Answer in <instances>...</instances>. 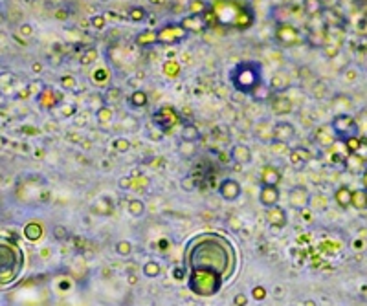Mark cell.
Wrapping results in <instances>:
<instances>
[{
    "instance_id": "8fae6325",
    "label": "cell",
    "mask_w": 367,
    "mask_h": 306,
    "mask_svg": "<svg viewBox=\"0 0 367 306\" xmlns=\"http://www.w3.org/2000/svg\"><path fill=\"white\" fill-rule=\"evenodd\" d=\"M289 202L292 207L301 209V207H305L307 204H310V192L305 187H294L290 189L289 192Z\"/></svg>"
},
{
    "instance_id": "7a4b0ae2",
    "label": "cell",
    "mask_w": 367,
    "mask_h": 306,
    "mask_svg": "<svg viewBox=\"0 0 367 306\" xmlns=\"http://www.w3.org/2000/svg\"><path fill=\"white\" fill-rule=\"evenodd\" d=\"M207 13L220 26L246 30L253 22V15L250 8L244 6L243 2H239V0H217L215 4H211V8L207 9Z\"/></svg>"
},
{
    "instance_id": "4fadbf2b",
    "label": "cell",
    "mask_w": 367,
    "mask_h": 306,
    "mask_svg": "<svg viewBox=\"0 0 367 306\" xmlns=\"http://www.w3.org/2000/svg\"><path fill=\"white\" fill-rule=\"evenodd\" d=\"M261 185H279L281 173L279 169H275L274 165H265L261 171V178H259Z\"/></svg>"
},
{
    "instance_id": "30bf717a",
    "label": "cell",
    "mask_w": 367,
    "mask_h": 306,
    "mask_svg": "<svg viewBox=\"0 0 367 306\" xmlns=\"http://www.w3.org/2000/svg\"><path fill=\"white\" fill-rule=\"evenodd\" d=\"M296 137V128L292 123H286V121H279V123L274 125V140L272 143H290Z\"/></svg>"
},
{
    "instance_id": "5b68a950",
    "label": "cell",
    "mask_w": 367,
    "mask_h": 306,
    "mask_svg": "<svg viewBox=\"0 0 367 306\" xmlns=\"http://www.w3.org/2000/svg\"><path fill=\"white\" fill-rule=\"evenodd\" d=\"M330 127H332V132H334L342 142H345L349 137L358 136V123L353 116H347V114L336 116V118L332 119Z\"/></svg>"
},
{
    "instance_id": "d4e9b609",
    "label": "cell",
    "mask_w": 367,
    "mask_h": 306,
    "mask_svg": "<svg viewBox=\"0 0 367 306\" xmlns=\"http://www.w3.org/2000/svg\"><path fill=\"white\" fill-rule=\"evenodd\" d=\"M145 17H147V11L143 8H134L133 11H130V18H133V20H143Z\"/></svg>"
},
{
    "instance_id": "7c38bea8",
    "label": "cell",
    "mask_w": 367,
    "mask_h": 306,
    "mask_svg": "<svg viewBox=\"0 0 367 306\" xmlns=\"http://www.w3.org/2000/svg\"><path fill=\"white\" fill-rule=\"evenodd\" d=\"M182 27L186 30V32H191V33H198L202 32L204 27H206V20H204V17L202 15H191L189 13L188 17L182 18Z\"/></svg>"
},
{
    "instance_id": "5bb4252c",
    "label": "cell",
    "mask_w": 367,
    "mask_h": 306,
    "mask_svg": "<svg viewBox=\"0 0 367 306\" xmlns=\"http://www.w3.org/2000/svg\"><path fill=\"white\" fill-rule=\"evenodd\" d=\"M266 218H268V224L274 226V228H284L286 226V213L279 206H274L266 211Z\"/></svg>"
},
{
    "instance_id": "7402d4cb",
    "label": "cell",
    "mask_w": 367,
    "mask_h": 306,
    "mask_svg": "<svg viewBox=\"0 0 367 306\" xmlns=\"http://www.w3.org/2000/svg\"><path fill=\"white\" fill-rule=\"evenodd\" d=\"M182 137L186 140V142H197V140H198V130L195 127H191V125H188V127H184Z\"/></svg>"
},
{
    "instance_id": "9c48e42d",
    "label": "cell",
    "mask_w": 367,
    "mask_h": 306,
    "mask_svg": "<svg viewBox=\"0 0 367 306\" xmlns=\"http://www.w3.org/2000/svg\"><path fill=\"white\" fill-rule=\"evenodd\" d=\"M279 198H281V192L277 185H261V189H259V204L265 206L266 209L277 206V204H279Z\"/></svg>"
},
{
    "instance_id": "3957f363",
    "label": "cell",
    "mask_w": 367,
    "mask_h": 306,
    "mask_svg": "<svg viewBox=\"0 0 367 306\" xmlns=\"http://www.w3.org/2000/svg\"><path fill=\"white\" fill-rule=\"evenodd\" d=\"M24 268V252L13 238L0 235V284L17 279Z\"/></svg>"
},
{
    "instance_id": "8992f818",
    "label": "cell",
    "mask_w": 367,
    "mask_h": 306,
    "mask_svg": "<svg viewBox=\"0 0 367 306\" xmlns=\"http://www.w3.org/2000/svg\"><path fill=\"white\" fill-rule=\"evenodd\" d=\"M188 35V32L182 27V24H164L160 30H156V41L158 44H178Z\"/></svg>"
},
{
    "instance_id": "ffe728a7",
    "label": "cell",
    "mask_w": 367,
    "mask_h": 306,
    "mask_svg": "<svg viewBox=\"0 0 367 306\" xmlns=\"http://www.w3.org/2000/svg\"><path fill=\"white\" fill-rule=\"evenodd\" d=\"M351 206H354L356 209H367V191H365V189H358V191H353V197H351Z\"/></svg>"
},
{
    "instance_id": "cb8c5ba5",
    "label": "cell",
    "mask_w": 367,
    "mask_h": 306,
    "mask_svg": "<svg viewBox=\"0 0 367 306\" xmlns=\"http://www.w3.org/2000/svg\"><path fill=\"white\" fill-rule=\"evenodd\" d=\"M97 119H99L101 123H109L110 119H112V110L110 108H101L97 112Z\"/></svg>"
},
{
    "instance_id": "d6986e66",
    "label": "cell",
    "mask_w": 367,
    "mask_h": 306,
    "mask_svg": "<svg viewBox=\"0 0 367 306\" xmlns=\"http://www.w3.org/2000/svg\"><path fill=\"white\" fill-rule=\"evenodd\" d=\"M136 44L138 46H151V44H156V30H143L140 35H136Z\"/></svg>"
},
{
    "instance_id": "6da1fadb",
    "label": "cell",
    "mask_w": 367,
    "mask_h": 306,
    "mask_svg": "<svg viewBox=\"0 0 367 306\" xmlns=\"http://www.w3.org/2000/svg\"><path fill=\"white\" fill-rule=\"evenodd\" d=\"M191 275L189 288L198 295H213L220 290L235 271L233 244L220 233H200L186 247V255Z\"/></svg>"
},
{
    "instance_id": "e0dca14e",
    "label": "cell",
    "mask_w": 367,
    "mask_h": 306,
    "mask_svg": "<svg viewBox=\"0 0 367 306\" xmlns=\"http://www.w3.org/2000/svg\"><path fill=\"white\" fill-rule=\"evenodd\" d=\"M310 160V154H308L307 149H303V147H296L290 151V163L296 167V169H301L303 165L307 163Z\"/></svg>"
},
{
    "instance_id": "277c9868",
    "label": "cell",
    "mask_w": 367,
    "mask_h": 306,
    "mask_svg": "<svg viewBox=\"0 0 367 306\" xmlns=\"http://www.w3.org/2000/svg\"><path fill=\"white\" fill-rule=\"evenodd\" d=\"M229 82L244 96H253L263 87V66L257 61H243L229 72Z\"/></svg>"
},
{
    "instance_id": "ba28073f",
    "label": "cell",
    "mask_w": 367,
    "mask_h": 306,
    "mask_svg": "<svg viewBox=\"0 0 367 306\" xmlns=\"http://www.w3.org/2000/svg\"><path fill=\"white\" fill-rule=\"evenodd\" d=\"M241 192H243V189H241V183H239L235 178H224L222 182L219 183V194L224 198L226 202L239 200Z\"/></svg>"
},
{
    "instance_id": "ac0fdd59",
    "label": "cell",
    "mask_w": 367,
    "mask_h": 306,
    "mask_svg": "<svg viewBox=\"0 0 367 306\" xmlns=\"http://www.w3.org/2000/svg\"><path fill=\"white\" fill-rule=\"evenodd\" d=\"M351 197H353V191L344 185V187L336 189V192H334V202L338 204L339 207H347V206H351Z\"/></svg>"
},
{
    "instance_id": "52a82bcc",
    "label": "cell",
    "mask_w": 367,
    "mask_h": 306,
    "mask_svg": "<svg viewBox=\"0 0 367 306\" xmlns=\"http://www.w3.org/2000/svg\"><path fill=\"white\" fill-rule=\"evenodd\" d=\"M178 121L180 118L178 114L174 112L173 106H160V108L154 112V116H152V123H154V127L158 128V130H162V132H169Z\"/></svg>"
},
{
    "instance_id": "2e32d148",
    "label": "cell",
    "mask_w": 367,
    "mask_h": 306,
    "mask_svg": "<svg viewBox=\"0 0 367 306\" xmlns=\"http://www.w3.org/2000/svg\"><path fill=\"white\" fill-rule=\"evenodd\" d=\"M277 39H279L283 44H296L299 41V33L296 27L292 26H279L277 30Z\"/></svg>"
},
{
    "instance_id": "9a60e30c",
    "label": "cell",
    "mask_w": 367,
    "mask_h": 306,
    "mask_svg": "<svg viewBox=\"0 0 367 306\" xmlns=\"http://www.w3.org/2000/svg\"><path fill=\"white\" fill-rule=\"evenodd\" d=\"M229 156L237 163H250L252 161V151L246 145H233L231 151H229Z\"/></svg>"
},
{
    "instance_id": "44dd1931",
    "label": "cell",
    "mask_w": 367,
    "mask_h": 306,
    "mask_svg": "<svg viewBox=\"0 0 367 306\" xmlns=\"http://www.w3.org/2000/svg\"><path fill=\"white\" fill-rule=\"evenodd\" d=\"M128 103H130L134 108H143V106H147V103H149V97H147V94L143 90H136L130 94Z\"/></svg>"
},
{
    "instance_id": "603a6c76",
    "label": "cell",
    "mask_w": 367,
    "mask_h": 306,
    "mask_svg": "<svg viewBox=\"0 0 367 306\" xmlns=\"http://www.w3.org/2000/svg\"><path fill=\"white\" fill-rule=\"evenodd\" d=\"M128 211H130L134 216L142 215L143 213V202L142 200H130L128 202Z\"/></svg>"
},
{
    "instance_id": "484cf974",
    "label": "cell",
    "mask_w": 367,
    "mask_h": 306,
    "mask_svg": "<svg viewBox=\"0 0 367 306\" xmlns=\"http://www.w3.org/2000/svg\"><path fill=\"white\" fill-rule=\"evenodd\" d=\"M114 147L118 149V151H128V147H130V143L127 142V140H116L114 142Z\"/></svg>"
},
{
    "instance_id": "4316f807",
    "label": "cell",
    "mask_w": 367,
    "mask_h": 306,
    "mask_svg": "<svg viewBox=\"0 0 367 306\" xmlns=\"http://www.w3.org/2000/svg\"><path fill=\"white\" fill-rule=\"evenodd\" d=\"M362 183H363V189H365V191H367V171L362 174Z\"/></svg>"
}]
</instances>
